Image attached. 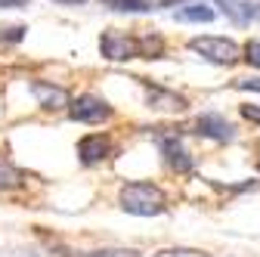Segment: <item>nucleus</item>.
<instances>
[{"label": "nucleus", "mask_w": 260, "mask_h": 257, "mask_svg": "<svg viewBox=\"0 0 260 257\" xmlns=\"http://www.w3.org/2000/svg\"><path fill=\"white\" fill-rule=\"evenodd\" d=\"M100 50L106 59L112 62H127V59H158L161 53V41H149V38H134V35H124V31H106L100 38Z\"/></svg>", "instance_id": "f257e3e1"}, {"label": "nucleus", "mask_w": 260, "mask_h": 257, "mask_svg": "<svg viewBox=\"0 0 260 257\" xmlns=\"http://www.w3.org/2000/svg\"><path fill=\"white\" fill-rule=\"evenodd\" d=\"M165 192L152 183H127L121 189V208L134 217H158L165 214Z\"/></svg>", "instance_id": "f03ea898"}, {"label": "nucleus", "mask_w": 260, "mask_h": 257, "mask_svg": "<svg viewBox=\"0 0 260 257\" xmlns=\"http://www.w3.org/2000/svg\"><path fill=\"white\" fill-rule=\"evenodd\" d=\"M189 50L199 53L202 59L214 62V66H236V62L242 59L239 53V44L230 41V38H192L189 41Z\"/></svg>", "instance_id": "7ed1b4c3"}, {"label": "nucleus", "mask_w": 260, "mask_h": 257, "mask_svg": "<svg viewBox=\"0 0 260 257\" xmlns=\"http://www.w3.org/2000/svg\"><path fill=\"white\" fill-rule=\"evenodd\" d=\"M109 115H112V109L100 100V96H90V93H84V96H78V100L69 103V118L81 121V124H96V121H103Z\"/></svg>", "instance_id": "20e7f679"}, {"label": "nucleus", "mask_w": 260, "mask_h": 257, "mask_svg": "<svg viewBox=\"0 0 260 257\" xmlns=\"http://www.w3.org/2000/svg\"><path fill=\"white\" fill-rule=\"evenodd\" d=\"M109 149H112L109 137L90 134V137H84V140L78 143V158H81L84 165H100L103 158H109Z\"/></svg>", "instance_id": "39448f33"}, {"label": "nucleus", "mask_w": 260, "mask_h": 257, "mask_svg": "<svg viewBox=\"0 0 260 257\" xmlns=\"http://www.w3.org/2000/svg\"><path fill=\"white\" fill-rule=\"evenodd\" d=\"M195 134H202L208 140H220V143H226V140L236 137L233 124L226 121V118H220V115H202L199 121H195Z\"/></svg>", "instance_id": "423d86ee"}, {"label": "nucleus", "mask_w": 260, "mask_h": 257, "mask_svg": "<svg viewBox=\"0 0 260 257\" xmlns=\"http://www.w3.org/2000/svg\"><path fill=\"white\" fill-rule=\"evenodd\" d=\"M158 149H161V155L168 158V165L174 171H180V174L192 171V158H189V152L183 149V143L177 137H158Z\"/></svg>", "instance_id": "0eeeda50"}, {"label": "nucleus", "mask_w": 260, "mask_h": 257, "mask_svg": "<svg viewBox=\"0 0 260 257\" xmlns=\"http://www.w3.org/2000/svg\"><path fill=\"white\" fill-rule=\"evenodd\" d=\"M31 93H35V100L44 106V109H62V106H69V96H65L62 87H53L47 81H35L31 84Z\"/></svg>", "instance_id": "6e6552de"}, {"label": "nucleus", "mask_w": 260, "mask_h": 257, "mask_svg": "<svg viewBox=\"0 0 260 257\" xmlns=\"http://www.w3.org/2000/svg\"><path fill=\"white\" fill-rule=\"evenodd\" d=\"M146 96H149V106L152 109H165V112H183L186 109L183 96L168 93V90H161V87H152V84H146Z\"/></svg>", "instance_id": "1a4fd4ad"}, {"label": "nucleus", "mask_w": 260, "mask_h": 257, "mask_svg": "<svg viewBox=\"0 0 260 257\" xmlns=\"http://www.w3.org/2000/svg\"><path fill=\"white\" fill-rule=\"evenodd\" d=\"M214 10L208 7V4H202V0H192V4H186V7H180L177 13H174V19L177 22H214Z\"/></svg>", "instance_id": "9d476101"}, {"label": "nucleus", "mask_w": 260, "mask_h": 257, "mask_svg": "<svg viewBox=\"0 0 260 257\" xmlns=\"http://www.w3.org/2000/svg\"><path fill=\"white\" fill-rule=\"evenodd\" d=\"M217 4L223 7V13L230 16L236 25H245L248 19H254V7L248 4V0H217Z\"/></svg>", "instance_id": "9b49d317"}, {"label": "nucleus", "mask_w": 260, "mask_h": 257, "mask_svg": "<svg viewBox=\"0 0 260 257\" xmlns=\"http://www.w3.org/2000/svg\"><path fill=\"white\" fill-rule=\"evenodd\" d=\"M100 4L109 10H118V13H149L152 10L149 0H100Z\"/></svg>", "instance_id": "f8f14e48"}, {"label": "nucleus", "mask_w": 260, "mask_h": 257, "mask_svg": "<svg viewBox=\"0 0 260 257\" xmlns=\"http://www.w3.org/2000/svg\"><path fill=\"white\" fill-rule=\"evenodd\" d=\"M22 171L19 168H13L7 158H0V189H19L22 186Z\"/></svg>", "instance_id": "ddd939ff"}, {"label": "nucleus", "mask_w": 260, "mask_h": 257, "mask_svg": "<svg viewBox=\"0 0 260 257\" xmlns=\"http://www.w3.org/2000/svg\"><path fill=\"white\" fill-rule=\"evenodd\" d=\"M155 257H208V254L195 248H168V251H158Z\"/></svg>", "instance_id": "4468645a"}, {"label": "nucleus", "mask_w": 260, "mask_h": 257, "mask_svg": "<svg viewBox=\"0 0 260 257\" xmlns=\"http://www.w3.org/2000/svg\"><path fill=\"white\" fill-rule=\"evenodd\" d=\"M245 59L251 62V66L260 69V41H248L245 44Z\"/></svg>", "instance_id": "2eb2a0df"}, {"label": "nucleus", "mask_w": 260, "mask_h": 257, "mask_svg": "<svg viewBox=\"0 0 260 257\" xmlns=\"http://www.w3.org/2000/svg\"><path fill=\"white\" fill-rule=\"evenodd\" d=\"M90 257H140L137 251H124V248H115V251H93Z\"/></svg>", "instance_id": "dca6fc26"}, {"label": "nucleus", "mask_w": 260, "mask_h": 257, "mask_svg": "<svg viewBox=\"0 0 260 257\" xmlns=\"http://www.w3.org/2000/svg\"><path fill=\"white\" fill-rule=\"evenodd\" d=\"M236 87H239V90H254V93H260V78H239Z\"/></svg>", "instance_id": "f3484780"}, {"label": "nucleus", "mask_w": 260, "mask_h": 257, "mask_svg": "<svg viewBox=\"0 0 260 257\" xmlns=\"http://www.w3.org/2000/svg\"><path fill=\"white\" fill-rule=\"evenodd\" d=\"M242 118H248V121L260 124V106H242Z\"/></svg>", "instance_id": "a211bd4d"}, {"label": "nucleus", "mask_w": 260, "mask_h": 257, "mask_svg": "<svg viewBox=\"0 0 260 257\" xmlns=\"http://www.w3.org/2000/svg\"><path fill=\"white\" fill-rule=\"evenodd\" d=\"M16 7H28V0H0V10H16Z\"/></svg>", "instance_id": "6ab92c4d"}, {"label": "nucleus", "mask_w": 260, "mask_h": 257, "mask_svg": "<svg viewBox=\"0 0 260 257\" xmlns=\"http://www.w3.org/2000/svg\"><path fill=\"white\" fill-rule=\"evenodd\" d=\"M56 4H69V7H75V4H84V0H56Z\"/></svg>", "instance_id": "aec40b11"}, {"label": "nucleus", "mask_w": 260, "mask_h": 257, "mask_svg": "<svg viewBox=\"0 0 260 257\" xmlns=\"http://www.w3.org/2000/svg\"><path fill=\"white\" fill-rule=\"evenodd\" d=\"M254 19L260 22V4H254Z\"/></svg>", "instance_id": "412c9836"}, {"label": "nucleus", "mask_w": 260, "mask_h": 257, "mask_svg": "<svg viewBox=\"0 0 260 257\" xmlns=\"http://www.w3.org/2000/svg\"><path fill=\"white\" fill-rule=\"evenodd\" d=\"M19 257H31V254H19Z\"/></svg>", "instance_id": "4be33fe9"}]
</instances>
